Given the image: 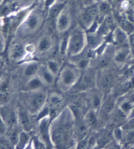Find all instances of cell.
<instances>
[{
	"instance_id": "22",
	"label": "cell",
	"mask_w": 134,
	"mask_h": 149,
	"mask_svg": "<svg viewBox=\"0 0 134 149\" xmlns=\"http://www.w3.org/2000/svg\"><path fill=\"white\" fill-rule=\"evenodd\" d=\"M46 67L51 73H52L55 76H57L60 72V67L57 61L55 60H48L46 63Z\"/></svg>"
},
{
	"instance_id": "39",
	"label": "cell",
	"mask_w": 134,
	"mask_h": 149,
	"mask_svg": "<svg viewBox=\"0 0 134 149\" xmlns=\"http://www.w3.org/2000/svg\"><path fill=\"white\" fill-rule=\"evenodd\" d=\"M125 0H113V1L115 2V3H123L124 1Z\"/></svg>"
},
{
	"instance_id": "28",
	"label": "cell",
	"mask_w": 134,
	"mask_h": 149,
	"mask_svg": "<svg viewBox=\"0 0 134 149\" xmlns=\"http://www.w3.org/2000/svg\"><path fill=\"white\" fill-rule=\"evenodd\" d=\"M113 137H114L116 142H120L123 139V132L122 130L120 127L116 128L113 133Z\"/></svg>"
},
{
	"instance_id": "24",
	"label": "cell",
	"mask_w": 134,
	"mask_h": 149,
	"mask_svg": "<svg viewBox=\"0 0 134 149\" xmlns=\"http://www.w3.org/2000/svg\"><path fill=\"white\" fill-rule=\"evenodd\" d=\"M97 122V117L95 114L94 110H90L87 112L85 116L84 122L88 127H91L96 124Z\"/></svg>"
},
{
	"instance_id": "31",
	"label": "cell",
	"mask_w": 134,
	"mask_h": 149,
	"mask_svg": "<svg viewBox=\"0 0 134 149\" xmlns=\"http://www.w3.org/2000/svg\"><path fill=\"white\" fill-rule=\"evenodd\" d=\"M113 102L111 101H107L105 102L104 104V110L105 112L106 113H110L113 110L114 108V105H113Z\"/></svg>"
},
{
	"instance_id": "15",
	"label": "cell",
	"mask_w": 134,
	"mask_h": 149,
	"mask_svg": "<svg viewBox=\"0 0 134 149\" xmlns=\"http://www.w3.org/2000/svg\"><path fill=\"white\" fill-rule=\"evenodd\" d=\"M40 66L37 62L28 63L24 68V76L28 79L39 74L40 70Z\"/></svg>"
},
{
	"instance_id": "30",
	"label": "cell",
	"mask_w": 134,
	"mask_h": 149,
	"mask_svg": "<svg viewBox=\"0 0 134 149\" xmlns=\"http://www.w3.org/2000/svg\"><path fill=\"white\" fill-rule=\"evenodd\" d=\"M17 1L20 6L24 7V8H27L33 6L37 0H17Z\"/></svg>"
},
{
	"instance_id": "3",
	"label": "cell",
	"mask_w": 134,
	"mask_h": 149,
	"mask_svg": "<svg viewBox=\"0 0 134 149\" xmlns=\"http://www.w3.org/2000/svg\"><path fill=\"white\" fill-rule=\"evenodd\" d=\"M86 46L87 33L82 26H77L68 35L66 53L71 56L79 55Z\"/></svg>"
},
{
	"instance_id": "8",
	"label": "cell",
	"mask_w": 134,
	"mask_h": 149,
	"mask_svg": "<svg viewBox=\"0 0 134 149\" xmlns=\"http://www.w3.org/2000/svg\"><path fill=\"white\" fill-rule=\"evenodd\" d=\"M54 45V40L51 35L45 34L39 38L35 49L41 54L46 53L50 51Z\"/></svg>"
},
{
	"instance_id": "21",
	"label": "cell",
	"mask_w": 134,
	"mask_h": 149,
	"mask_svg": "<svg viewBox=\"0 0 134 149\" xmlns=\"http://www.w3.org/2000/svg\"><path fill=\"white\" fill-rule=\"evenodd\" d=\"M15 125L10 127V131L8 132V140L9 142L12 145L16 146L19 139V135L20 132H18V130L15 128Z\"/></svg>"
},
{
	"instance_id": "18",
	"label": "cell",
	"mask_w": 134,
	"mask_h": 149,
	"mask_svg": "<svg viewBox=\"0 0 134 149\" xmlns=\"http://www.w3.org/2000/svg\"><path fill=\"white\" fill-rule=\"evenodd\" d=\"M39 75L42 78L44 83L47 85H49V86L55 83V78L56 77L52 73H51L46 66L45 68H40Z\"/></svg>"
},
{
	"instance_id": "34",
	"label": "cell",
	"mask_w": 134,
	"mask_h": 149,
	"mask_svg": "<svg viewBox=\"0 0 134 149\" xmlns=\"http://www.w3.org/2000/svg\"><path fill=\"white\" fill-rule=\"evenodd\" d=\"M79 1L82 4V7H86L97 3L99 0H79Z\"/></svg>"
},
{
	"instance_id": "16",
	"label": "cell",
	"mask_w": 134,
	"mask_h": 149,
	"mask_svg": "<svg viewBox=\"0 0 134 149\" xmlns=\"http://www.w3.org/2000/svg\"><path fill=\"white\" fill-rule=\"evenodd\" d=\"M130 49L126 47H120L118 50L115 51L114 53V59L116 63H122L126 61L128 58L129 54H130Z\"/></svg>"
},
{
	"instance_id": "5",
	"label": "cell",
	"mask_w": 134,
	"mask_h": 149,
	"mask_svg": "<svg viewBox=\"0 0 134 149\" xmlns=\"http://www.w3.org/2000/svg\"><path fill=\"white\" fill-rule=\"evenodd\" d=\"M28 99V109L30 114L34 115L42 111L47 100V95L45 91L41 90L30 92Z\"/></svg>"
},
{
	"instance_id": "13",
	"label": "cell",
	"mask_w": 134,
	"mask_h": 149,
	"mask_svg": "<svg viewBox=\"0 0 134 149\" xmlns=\"http://www.w3.org/2000/svg\"><path fill=\"white\" fill-rule=\"evenodd\" d=\"M45 85V84L44 83L42 78L39 74H37V75L28 79L26 85V88L28 92L36 91L41 90Z\"/></svg>"
},
{
	"instance_id": "41",
	"label": "cell",
	"mask_w": 134,
	"mask_h": 149,
	"mask_svg": "<svg viewBox=\"0 0 134 149\" xmlns=\"http://www.w3.org/2000/svg\"><path fill=\"white\" fill-rule=\"evenodd\" d=\"M6 0H0V5H1L3 3H4Z\"/></svg>"
},
{
	"instance_id": "6",
	"label": "cell",
	"mask_w": 134,
	"mask_h": 149,
	"mask_svg": "<svg viewBox=\"0 0 134 149\" xmlns=\"http://www.w3.org/2000/svg\"><path fill=\"white\" fill-rule=\"evenodd\" d=\"M72 16L70 7L66 3L58 13L55 20V29L58 34H64L71 26Z\"/></svg>"
},
{
	"instance_id": "12",
	"label": "cell",
	"mask_w": 134,
	"mask_h": 149,
	"mask_svg": "<svg viewBox=\"0 0 134 149\" xmlns=\"http://www.w3.org/2000/svg\"><path fill=\"white\" fill-rule=\"evenodd\" d=\"M28 52L26 46L21 43L16 42L12 44L10 50V57L15 61H20L24 58Z\"/></svg>"
},
{
	"instance_id": "7",
	"label": "cell",
	"mask_w": 134,
	"mask_h": 149,
	"mask_svg": "<svg viewBox=\"0 0 134 149\" xmlns=\"http://www.w3.org/2000/svg\"><path fill=\"white\" fill-rule=\"evenodd\" d=\"M82 11L80 13L79 19L81 26L85 30H88L99 17V11L97 3L82 7Z\"/></svg>"
},
{
	"instance_id": "32",
	"label": "cell",
	"mask_w": 134,
	"mask_h": 149,
	"mask_svg": "<svg viewBox=\"0 0 134 149\" xmlns=\"http://www.w3.org/2000/svg\"><path fill=\"white\" fill-rule=\"evenodd\" d=\"M126 139L129 144H134V129L129 130L126 135Z\"/></svg>"
},
{
	"instance_id": "23",
	"label": "cell",
	"mask_w": 134,
	"mask_h": 149,
	"mask_svg": "<svg viewBox=\"0 0 134 149\" xmlns=\"http://www.w3.org/2000/svg\"><path fill=\"white\" fill-rule=\"evenodd\" d=\"M30 142V137L28 135L26 132H20L19 135V139L18 141L17 145L15 146L17 148H24L25 146Z\"/></svg>"
},
{
	"instance_id": "2",
	"label": "cell",
	"mask_w": 134,
	"mask_h": 149,
	"mask_svg": "<svg viewBox=\"0 0 134 149\" xmlns=\"http://www.w3.org/2000/svg\"><path fill=\"white\" fill-rule=\"evenodd\" d=\"M45 21V12L41 7H34L28 11L17 28V34L22 38L33 37L39 31Z\"/></svg>"
},
{
	"instance_id": "38",
	"label": "cell",
	"mask_w": 134,
	"mask_h": 149,
	"mask_svg": "<svg viewBox=\"0 0 134 149\" xmlns=\"http://www.w3.org/2000/svg\"><path fill=\"white\" fill-rule=\"evenodd\" d=\"M129 44L131 45L132 50L134 52V34H131V35L129 37Z\"/></svg>"
},
{
	"instance_id": "33",
	"label": "cell",
	"mask_w": 134,
	"mask_h": 149,
	"mask_svg": "<svg viewBox=\"0 0 134 149\" xmlns=\"http://www.w3.org/2000/svg\"><path fill=\"white\" fill-rule=\"evenodd\" d=\"M7 126L6 123L2 120V118L0 116V135H3L6 134L7 131Z\"/></svg>"
},
{
	"instance_id": "35",
	"label": "cell",
	"mask_w": 134,
	"mask_h": 149,
	"mask_svg": "<svg viewBox=\"0 0 134 149\" xmlns=\"http://www.w3.org/2000/svg\"><path fill=\"white\" fill-rule=\"evenodd\" d=\"M6 47V40L3 35L0 33V53H2Z\"/></svg>"
},
{
	"instance_id": "29",
	"label": "cell",
	"mask_w": 134,
	"mask_h": 149,
	"mask_svg": "<svg viewBox=\"0 0 134 149\" xmlns=\"http://www.w3.org/2000/svg\"><path fill=\"white\" fill-rule=\"evenodd\" d=\"M126 116H127V115H126L123 111H122L120 109H118L117 111H116L115 114V118L116 121L118 122L123 121L124 120L126 119Z\"/></svg>"
},
{
	"instance_id": "25",
	"label": "cell",
	"mask_w": 134,
	"mask_h": 149,
	"mask_svg": "<svg viewBox=\"0 0 134 149\" xmlns=\"http://www.w3.org/2000/svg\"><path fill=\"white\" fill-rule=\"evenodd\" d=\"M102 103L101 97L97 93H94L92 95L90 98V104L92 105L93 110H96L98 109Z\"/></svg>"
},
{
	"instance_id": "10",
	"label": "cell",
	"mask_w": 134,
	"mask_h": 149,
	"mask_svg": "<svg viewBox=\"0 0 134 149\" xmlns=\"http://www.w3.org/2000/svg\"><path fill=\"white\" fill-rule=\"evenodd\" d=\"M112 40L120 47H126L129 45V37L124 30L119 26L116 27L112 31Z\"/></svg>"
},
{
	"instance_id": "19",
	"label": "cell",
	"mask_w": 134,
	"mask_h": 149,
	"mask_svg": "<svg viewBox=\"0 0 134 149\" xmlns=\"http://www.w3.org/2000/svg\"><path fill=\"white\" fill-rule=\"evenodd\" d=\"M99 11V16H104V17L109 15L111 9V6L109 2V0H99L97 2Z\"/></svg>"
},
{
	"instance_id": "17",
	"label": "cell",
	"mask_w": 134,
	"mask_h": 149,
	"mask_svg": "<svg viewBox=\"0 0 134 149\" xmlns=\"http://www.w3.org/2000/svg\"><path fill=\"white\" fill-rule=\"evenodd\" d=\"M113 81V77L112 74L108 72H105L99 76L98 84L100 88L104 89V90H107L112 86Z\"/></svg>"
},
{
	"instance_id": "9",
	"label": "cell",
	"mask_w": 134,
	"mask_h": 149,
	"mask_svg": "<svg viewBox=\"0 0 134 149\" xmlns=\"http://www.w3.org/2000/svg\"><path fill=\"white\" fill-rule=\"evenodd\" d=\"M0 116L6 123L8 128L16 125L17 116L13 109L8 106L2 107L0 109Z\"/></svg>"
},
{
	"instance_id": "14",
	"label": "cell",
	"mask_w": 134,
	"mask_h": 149,
	"mask_svg": "<svg viewBox=\"0 0 134 149\" xmlns=\"http://www.w3.org/2000/svg\"><path fill=\"white\" fill-rule=\"evenodd\" d=\"M104 41V37L97 32L87 34V45L91 49H96L101 45Z\"/></svg>"
},
{
	"instance_id": "27",
	"label": "cell",
	"mask_w": 134,
	"mask_h": 149,
	"mask_svg": "<svg viewBox=\"0 0 134 149\" xmlns=\"http://www.w3.org/2000/svg\"><path fill=\"white\" fill-rule=\"evenodd\" d=\"M48 101L50 102L51 104L52 105H57L60 104L62 101L61 97L57 93H51L50 95L48 97Z\"/></svg>"
},
{
	"instance_id": "4",
	"label": "cell",
	"mask_w": 134,
	"mask_h": 149,
	"mask_svg": "<svg viewBox=\"0 0 134 149\" xmlns=\"http://www.w3.org/2000/svg\"><path fill=\"white\" fill-rule=\"evenodd\" d=\"M58 76V85L60 89L64 91H69L78 82L80 78L79 68L65 66L60 70Z\"/></svg>"
},
{
	"instance_id": "40",
	"label": "cell",
	"mask_w": 134,
	"mask_h": 149,
	"mask_svg": "<svg viewBox=\"0 0 134 149\" xmlns=\"http://www.w3.org/2000/svg\"><path fill=\"white\" fill-rule=\"evenodd\" d=\"M2 77H3V72L0 70V79L2 78Z\"/></svg>"
},
{
	"instance_id": "37",
	"label": "cell",
	"mask_w": 134,
	"mask_h": 149,
	"mask_svg": "<svg viewBox=\"0 0 134 149\" xmlns=\"http://www.w3.org/2000/svg\"><path fill=\"white\" fill-rule=\"evenodd\" d=\"M126 125H127L126 128H127L128 130L134 129V117L132 118H130V119L129 120L128 124Z\"/></svg>"
},
{
	"instance_id": "26",
	"label": "cell",
	"mask_w": 134,
	"mask_h": 149,
	"mask_svg": "<svg viewBox=\"0 0 134 149\" xmlns=\"http://www.w3.org/2000/svg\"><path fill=\"white\" fill-rule=\"evenodd\" d=\"M133 107L134 106L133 105L132 102H131V101H124L120 104L119 109L121 110H122V111L124 112L128 116L129 114L130 113L131 110H132Z\"/></svg>"
},
{
	"instance_id": "20",
	"label": "cell",
	"mask_w": 134,
	"mask_h": 149,
	"mask_svg": "<svg viewBox=\"0 0 134 149\" xmlns=\"http://www.w3.org/2000/svg\"><path fill=\"white\" fill-rule=\"evenodd\" d=\"M19 119L20 125L22 127L25 132H28L31 128V122L28 114L26 112L19 113Z\"/></svg>"
},
{
	"instance_id": "1",
	"label": "cell",
	"mask_w": 134,
	"mask_h": 149,
	"mask_svg": "<svg viewBox=\"0 0 134 149\" xmlns=\"http://www.w3.org/2000/svg\"><path fill=\"white\" fill-rule=\"evenodd\" d=\"M71 109H66L53 122L49 128L51 143L57 146H61L68 140L69 133L73 127V115Z\"/></svg>"
},
{
	"instance_id": "11",
	"label": "cell",
	"mask_w": 134,
	"mask_h": 149,
	"mask_svg": "<svg viewBox=\"0 0 134 149\" xmlns=\"http://www.w3.org/2000/svg\"><path fill=\"white\" fill-rule=\"evenodd\" d=\"M96 75L94 72L91 69H88L85 72L82 79L79 84V89L81 90H86V89H91L96 84Z\"/></svg>"
},
{
	"instance_id": "36",
	"label": "cell",
	"mask_w": 134,
	"mask_h": 149,
	"mask_svg": "<svg viewBox=\"0 0 134 149\" xmlns=\"http://www.w3.org/2000/svg\"><path fill=\"white\" fill-rule=\"evenodd\" d=\"M88 61L84 59V60H81L79 62V64L77 65V67L79 69H85L87 68L88 65Z\"/></svg>"
}]
</instances>
